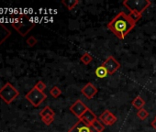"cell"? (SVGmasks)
<instances>
[{
    "mask_svg": "<svg viewBox=\"0 0 156 132\" xmlns=\"http://www.w3.org/2000/svg\"><path fill=\"white\" fill-rule=\"evenodd\" d=\"M80 60H81V61H82L85 65H88L90 62H92V61H93V56H92L91 54H89L88 52H85V53L81 56Z\"/></svg>",
    "mask_w": 156,
    "mask_h": 132,
    "instance_id": "17",
    "label": "cell"
},
{
    "mask_svg": "<svg viewBox=\"0 0 156 132\" xmlns=\"http://www.w3.org/2000/svg\"><path fill=\"white\" fill-rule=\"evenodd\" d=\"M55 113L54 111L50 107V106H45L41 112H40V116L41 117H44V116H54Z\"/></svg>",
    "mask_w": 156,
    "mask_h": 132,
    "instance_id": "16",
    "label": "cell"
},
{
    "mask_svg": "<svg viewBox=\"0 0 156 132\" xmlns=\"http://www.w3.org/2000/svg\"><path fill=\"white\" fill-rule=\"evenodd\" d=\"M135 24L128 14L119 12L108 24V29L112 31L119 40H123L135 27Z\"/></svg>",
    "mask_w": 156,
    "mask_h": 132,
    "instance_id": "1",
    "label": "cell"
},
{
    "mask_svg": "<svg viewBox=\"0 0 156 132\" xmlns=\"http://www.w3.org/2000/svg\"><path fill=\"white\" fill-rule=\"evenodd\" d=\"M88 109V107L81 101V100H76L71 106H70V111L78 118H81L82 116L85 114V112Z\"/></svg>",
    "mask_w": 156,
    "mask_h": 132,
    "instance_id": "6",
    "label": "cell"
},
{
    "mask_svg": "<svg viewBox=\"0 0 156 132\" xmlns=\"http://www.w3.org/2000/svg\"><path fill=\"white\" fill-rule=\"evenodd\" d=\"M25 98L35 107H38L46 98L47 96L44 92H41L39 91L37 88L33 87L26 96Z\"/></svg>",
    "mask_w": 156,
    "mask_h": 132,
    "instance_id": "5",
    "label": "cell"
},
{
    "mask_svg": "<svg viewBox=\"0 0 156 132\" xmlns=\"http://www.w3.org/2000/svg\"><path fill=\"white\" fill-rule=\"evenodd\" d=\"M62 3L66 7V9L69 11H71L72 9H73L78 4H79V1H78V0H62Z\"/></svg>",
    "mask_w": 156,
    "mask_h": 132,
    "instance_id": "15",
    "label": "cell"
},
{
    "mask_svg": "<svg viewBox=\"0 0 156 132\" xmlns=\"http://www.w3.org/2000/svg\"><path fill=\"white\" fill-rule=\"evenodd\" d=\"M11 35V31L2 23H0V46H1Z\"/></svg>",
    "mask_w": 156,
    "mask_h": 132,
    "instance_id": "12",
    "label": "cell"
},
{
    "mask_svg": "<svg viewBox=\"0 0 156 132\" xmlns=\"http://www.w3.org/2000/svg\"><path fill=\"white\" fill-rule=\"evenodd\" d=\"M68 132H98L93 128L92 126L86 124L82 120H78L73 127H72Z\"/></svg>",
    "mask_w": 156,
    "mask_h": 132,
    "instance_id": "8",
    "label": "cell"
},
{
    "mask_svg": "<svg viewBox=\"0 0 156 132\" xmlns=\"http://www.w3.org/2000/svg\"><path fill=\"white\" fill-rule=\"evenodd\" d=\"M91 126H92L93 128H94L95 130H97L98 132H103V131L105 130V125L102 124L99 120H96Z\"/></svg>",
    "mask_w": 156,
    "mask_h": 132,
    "instance_id": "18",
    "label": "cell"
},
{
    "mask_svg": "<svg viewBox=\"0 0 156 132\" xmlns=\"http://www.w3.org/2000/svg\"><path fill=\"white\" fill-rule=\"evenodd\" d=\"M103 66H105V68L108 70V75H114L120 67V63L119 61H117V60L113 57V56H109L102 64Z\"/></svg>",
    "mask_w": 156,
    "mask_h": 132,
    "instance_id": "7",
    "label": "cell"
},
{
    "mask_svg": "<svg viewBox=\"0 0 156 132\" xmlns=\"http://www.w3.org/2000/svg\"><path fill=\"white\" fill-rule=\"evenodd\" d=\"M99 121L107 126H112L116 123L117 117L114 114H112L109 110H105L100 116H99Z\"/></svg>",
    "mask_w": 156,
    "mask_h": 132,
    "instance_id": "9",
    "label": "cell"
},
{
    "mask_svg": "<svg viewBox=\"0 0 156 132\" xmlns=\"http://www.w3.org/2000/svg\"><path fill=\"white\" fill-rule=\"evenodd\" d=\"M98 88L92 84V83H87L82 89L81 93L87 98V99H93L95 96L98 94Z\"/></svg>",
    "mask_w": 156,
    "mask_h": 132,
    "instance_id": "10",
    "label": "cell"
},
{
    "mask_svg": "<svg viewBox=\"0 0 156 132\" xmlns=\"http://www.w3.org/2000/svg\"><path fill=\"white\" fill-rule=\"evenodd\" d=\"M132 106L135 107V108H137L138 110H140V109H142L143 108V106H145V101L140 97V96H136L135 98H134V100L132 101Z\"/></svg>",
    "mask_w": 156,
    "mask_h": 132,
    "instance_id": "14",
    "label": "cell"
},
{
    "mask_svg": "<svg viewBox=\"0 0 156 132\" xmlns=\"http://www.w3.org/2000/svg\"><path fill=\"white\" fill-rule=\"evenodd\" d=\"M20 96L19 91L10 83H7L1 89H0V98L6 104H11Z\"/></svg>",
    "mask_w": 156,
    "mask_h": 132,
    "instance_id": "4",
    "label": "cell"
},
{
    "mask_svg": "<svg viewBox=\"0 0 156 132\" xmlns=\"http://www.w3.org/2000/svg\"><path fill=\"white\" fill-rule=\"evenodd\" d=\"M137 116L140 119V120H145L148 116H149V113L146 109L142 108V109H140L138 110L137 112Z\"/></svg>",
    "mask_w": 156,
    "mask_h": 132,
    "instance_id": "20",
    "label": "cell"
},
{
    "mask_svg": "<svg viewBox=\"0 0 156 132\" xmlns=\"http://www.w3.org/2000/svg\"><path fill=\"white\" fill-rule=\"evenodd\" d=\"M26 43H27V45L29 46V47H34L37 43H38V40L34 37V36H30V37H29L28 39H27V40H26Z\"/></svg>",
    "mask_w": 156,
    "mask_h": 132,
    "instance_id": "21",
    "label": "cell"
},
{
    "mask_svg": "<svg viewBox=\"0 0 156 132\" xmlns=\"http://www.w3.org/2000/svg\"><path fill=\"white\" fill-rule=\"evenodd\" d=\"M50 95L53 97V98H58L61 95H62V91L58 86H53L51 90H50Z\"/></svg>",
    "mask_w": 156,
    "mask_h": 132,
    "instance_id": "19",
    "label": "cell"
},
{
    "mask_svg": "<svg viewBox=\"0 0 156 132\" xmlns=\"http://www.w3.org/2000/svg\"><path fill=\"white\" fill-rule=\"evenodd\" d=\"M151 126L154 129H156V118H154V120L151 122Z\"/></svg>",
    "mask_w": 156,
    "mask_h": 132,
    "instance_id": "24",
    "label": "cell"
},
{
    "mask_svg": "<svg viewBox=\"0 0 156 132\" xmlns=\"http://www.w3.org/2000/svg\"><path fill=\"white\" fill-rule=\"evenodd\" d=\"M80 120H82V121H84L86 124L91 126L96 120H98V117H97V116L93 113V111L90 110V109L88 108V109L85 112V114L82 116V117L80 118Z\"/></svg>",
    "mask_w": 156,
    "mask_h": 132,
    "instance_id": "11",
    "label": "cell"
},
{
    "mask_svg": "<svg viewBox=\"0 0 156 132\" xmlns=\"http://www.w3.org/2000/svg\"><path fill=\"white\" fill-rule=\"evenodd\" d=\"M155 118H156V116H155Z\"/></svg>",
    "mask_w": 156,
    "mask_h": 132,
    "instance_id": "25",
    "label": "cell"
},
{
    "mask_svg": "<svg viewBox=\"0 0 156 132\" xmlns=\"http://www.w3.org/2000/svg\"><path fill=\"white\" fill-rule=\"evenodd\" d=\"M151 2L150 0H125L123 2V6H125L130 12L142 14L144 10H146Z\"/></svg>",
    "mask_w": 156,
    "mask_h": 132,
    "instance_id": "3",
    "label": "cell"
},
{
    "mask_svg": "<svg viewBox=\"0 0 156 132\" xmlns=\"http://www.w3.org/2000/svg\"><path fill=\"white\" fill-rule=\"evenodd\" d=\"M95 74H96V76L100 78V79H103V78H106L108 75V70L105 68V66L103 65H100L96 69L95 71Z\"/></svg>",
    "mask_w": 156,
    "mask_h": 132,
    "instance_id": "13",
    "label": "cell"
},
{
    "mask_svg": "<svg viewBox=\"0 0 156 132\" xmlns=\"http://www.w3.org/2000/svg\"><path fill=\"white\" fill-rule=\"evenodd\" d=\"M35 88H37L39 91H41V92H43L45 89H46V85L42 82V81H39L36 85H35V86H34Z\"/></svg>",
    "mask_w": 156,
    "mask_h": 132,
    "instance_id": "23",
    "label": "cell"
},
{
    "mask_svg": "<svg viewBox=\"0 0 156 132\" xmlns=\"http://www.w3.org/2000/svg\"><path fill=\"white\" fill-rule=\"evenodd\" d=\"M41 120H42V122H43L45 125L50 126V125L54 121V116H44V117H41Z\"/></svg>",
    "mask_w": 156,
    "mask_h": 132,
    "instance_id": "22",
    "label": "cell"
},
{
    "mask_svg": "<svg viewBox=\"0 0 156 132\" xmlns=\"http://www.w3.org/2000/svg\"><path fill=\"white\" fill-rule=\"evenodd\" d=\"M11 26L21 37H25L35 27V23L27 14H18L13 17Z\"/></svg>",
    "mask_w": 156,
    "mask_h": 132,
    "instance_id": "2",
    "label": "cell"
}]
</instances>
